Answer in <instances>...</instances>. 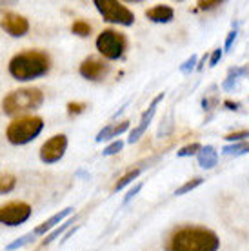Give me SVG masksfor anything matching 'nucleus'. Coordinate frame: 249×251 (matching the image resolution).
<instances>
[{
  "label": "nucleus",
  "instance_id": "1",
  "mask_svg": "<svg viewBox=\"0 0 249 251\" xmlns=\"http://www.w3.org/2000/svg\"><path fill=\"white\" fill-rule=\"evenodd\" d=\"M166 251H218L220 239L209 227L180 226L166 240Z\"/></svg>",
  "mask_w": 249,
  "mask_h": 251
},
{
  "label": "nucleus",
  "instance_id": "2",
  "mask_svg": "<svg viewBox=\"0 0 249 251\" xmlns=\"http://www.w3.org/2000/svg\"><path fill=\"white\" fill-rule=\"evenodd\" d=\"M51 69V58L48 53L38 50H29L17 53L7 64L9 75L19 82H29L46 76Z\"/></svg>",
  "mask_w": 249,
  "mask_h": 251
},
{
  "label": "nucleus",
  "instance_id": "3",
  "mask_svg": "<svg viewBox=\"0 0 249 251\" xmlns=\"http://www.w3.org/2000/svg\"><path fill=\"white\" fill-rule=\"evenodd\" d=\"M44 104V93L38 88H20L4 97L2 100V111L7 117H15V115L25 113V111H33Z\"/></svg>",
  "mask_w": 249,
  "mask_h": 251
},
{
  "label": "nucleus",
  "instance_id": "4",
  "mask_svg": "<svg viewBox=\"0 0 249 251\" xmlns=\"http://www.w3.org/2000/svg\"><path fill=\"white\" fill-rule=\"evenodd\" d=\"M42 129L44 120L40 117H22V119H17L7 126V142L13 146H25L33 142L42 133Z\"/></svg>",
  "mask_w": 249,
  "mask_h": 251
},
{
  "label": "nucleus",
  "instance_id": "5",
  "mask_svg": "<svg viewBox=\"0 0 249 251\" xmlns=\"http://www.w3.org/2000/svg\"><path fill=\"white\" fill-rule=\"evenodd\" d=\"M97 11L102 15V19L109 22V24H119V25H129L135 24V13L129 7H125L122 2L117 0H95L93 2Z\"/></svg>",
  "mask_w": 249,
  "mask_h": 251
},
{
  "label": "nucleus",
  "instance_id": "6",
  "mask_svg": "<svg viewBox=\"0 0 249 251\" xmlns=\"http://www.w3.org/2000/svg\"><path fill=\"white\" fill-rule=\"evenodd\" d=\"M97 50L104 58L107 60H119L124 57V51L127 48V40L122 33L115 31V29H104L97 37Z\"/></svg>",
  "mask_w": 249,
  "mask_h": 251
},
{
  "label": "nucleus",
  "instance_id": "7",
  "mask_svg": "<svg viewBox=\"0 0 249 251\" xmlns=\"http://www.w3.org/2000/svg\"><path fill=\"white\" fill-rule=\"evenodd\" d=\"M29 217H31V206L25 202L13 201L0 206V224H4V226L17 227L27 222Z\"/></svg>",
  "mask_w": 249,
  "mask_h": 251
},
{
  "label": "nucleus",
  "instance_id": "8",
  "mask_svg": "<svg viewBox=\"0 0 249 251\" xmlns=\"http://www.w3.org/2000/svg\"><path fill=\"white\" fill-rule=\"evenodd\" d=\"M66 151H68V137L64 133H60V135L51 137L50 140H46L42 144V148H40V160L44 164H55L66 155Z\"/></svg>",
  "mask_w": 249,
  "mask_h": 251
},
{
  "label": "nucleus",
  "instance_id": "9",
  "mask_svg": "<svg viewBox=\"0 0 249 251\" xmlns=\"http://www.w3.org/2000/svg\"><path fill=\"white\" fill-rule=\"evenodd\" d=\"M109 69H111V66H109L104 58L93 57V55H91V57H87L82 60L80 68H78V73H80V76H84L86 80L99 82L109 73Z\"/></svg>",
  "mask_w": 249,
  "mask_h": 251
},
{
  "label": "nucleus",
  "instance_id": "10",
  "mask_svg": "<svg viewBox=\"0 0 249 251\" xmlns=\"http://www.w3.org/2000/svg\"><path fill=\"white\" fill-rule=\"evenodd\" d=\"M0 27L9 37L20 38L24 37V35H27V31H29V20L25 19V17H22V15H19V13L9 11L0 19Z\"/></svg>",
  "mask_w": 249,
  "mask_h": 251
},
{
  "label": "nucleus",
  "instance_id": "11",
  "mask_svg": "<svg viewBox=\"0 0 249 251\" xmlns=\"http://www.w3.org/2000/svg\"><path fill=\"white\" fill-rule=\"evenodd\" d=\"M164 100V93H158L151 100V104H149V107L146 109L142 113V117H140V122H138L135 127H133V131H131V135H129V142L131 144H135V142H138L140 140V137H142L144 133L148 131V127H149V124L153 122V117H155V113H156V109H158V104Z\"/></svg>",
  "mask_w": 249,
  "mask_h": 251
},
{
  "label": "nucleus",
  "instance_id": "12",
  "mask_svg": "<svg viewBox=\"0 0 249 251\" xmlns=\"http://www.w3.org/2000/svg\"><path fill=\"white\" fill-rule=\"evenodd\" d=\"M73 211H75L73 207H64V209H60L58 213H55L53 217H50L48 220H44L42 224H38V226L33 229V233L38 237V235H44V233L55 229V227H58V224L66 222V219H68V217H71V215H73Z\"/></svg>",
  "mask_w": 249,
  "mask_h": 251
},
{
  "label": "nucleus",
  "instance_id": "13",
  "mask_svg": "<svg viewBox=\"0 0 249 251\" xmlns=\"http://www.w3.org/2000/svg\"><path fill=\"white\" fill-rule=\"evenodd\" d=\"M129 129V120H120V122H111L107 124L106 127H102L99 133H97V142H104V140H111V138L120 137L122 133H125Z\"/></svg>",
  "mask_w": 249,
  "mask_h": 251
},
{
  "label": "nucleus",
  "instance_id": "14",
  "mask_svg": "<svg viewBox=\"0 0 249 251\" xmlns=\"http://www.w3.org/2000/svg\"><path fill=\"white\" fill-rule=\"evenodd\" d=\"M146 17L155 22V24H168L171 22L174 17V11L171 6H166V4H158V6H153L151 9L146 11Z\"/></svg>",
  "mask_w": 249,
  "mask_h": 251
},
{
  "label": "nucleus",
  "instance_id": "15",
  "mask_svg": "<svg viewBox=\"0 0 249 251\" xmlns=\"http://www.w3.org/2000/svg\"><path fill=\"white\" fill-rule=\"evenodd\" d=\"M199 166L204 170H213L218 164V151L213 146H202V150L199 151Z\"/></svg>",
  "mask_w": 249,
  "mask_h": 251
},
{
  "label": "nucleus",
  "instance_id": "16",
  "mask_svg": "<svg viewBox=\"0 0 249 251\" xmlns=\"http://www.w3.org/2000/svg\"><path fill=\"white\" fill-rule=\"evenodd\" d=\"M144 171V166H140V168H133V170H129L127 171V173H125V175H122L119 178V180H117V184H115V191H120V189H124L125 186H127V184H131L133 182V180H137L138 176H140V173H142Z\"/></svg>",
  "mask_w": 249,
  "mask_h": 251
},
{
  "label": "nucleus",
  "instance_id": "17",
  "mask_svg": "<svg viewBox=\"0 0 249 251\" xmlns=\"http://www.w3.org/2000/svg\"><path fill=\"white\" fill-rule=\"evenodd\" d=\"M73 224H75V217H71V219H68V220H66V222H62V224H60V226H58V227H55V229H53V231H51L50 235H48V237H46V239H44L42 246H48V244H51V242H53V240H55V239H58V237H60V235H62V233L66 231V229H68V227H71V226H73Z\"/></svg>",
  "mask_w": 249,
  "mask_h": 251
},
{
  "label": "nucleus",
  "instance_id": "18",
  "mask_svg": "<svg viewBox=\"0 0 249 251\" xmlns=\"http://www.w3.org/2000/svg\"><path fill=\"white\" fill-rule=\"evenodd\" d=\"M35 239H37V235H35L33 231H29V233H25V235H22V237H19L17 240H13V242H9V244L6 246V250H7V251L20 250V248H24V246L31 244V242H33Z\"/></svg>",
  "mask_w": 249,
  "mask_h": 251
},
{
  "label": "nucleus",
  "instance_id": "19",
  "mask_svg": "<svg viewBox=\"0 0 249 251\" xmlns=\"http://www.w3.org/2000/svg\"><path fill=\"white\" fill-rule=\"evenodd\" d=\"M17 186V176L11 175V173H4L0 175V195L11 193Z\"/></svg>",
  "mask_w": 249,
  "mask_h": 251
},
{
  "label": "nucleus",
  "instance_id": "20",
  "mask_svg": "<svg viewBox=\"0 0 249 251\" xmlns=\"http://www.w3.org/2000/svg\"><path fill=\"white\" fill-rule=\"evenodd\" d=\"M71 33L76 35V37L86 38L91 35V25L87 24L86 20H75V22L71 24Z\"/></svg>",
  "mask_w": 249,
  "mask_h": 251
},
{
  "label": "nucleus",
  "instance_id": "21",
  "mask_svg": "<svg viewBox=\"0 0 249 251\" xmlns=\"http://www.w3.org/2000/svg\"><path fill=\"white\" fill-rule=\"evenodd\" d=\"M202 182H204V178H202V176H195V178H191V180H187L186 184H182L180 188L174 191V195H176V197H182V195H186V193H189V191H193L195 188H199Z\"/></svg>",
  "mask_w": 249,
  "mask_h": 251
},
{
  "label": "nucleus",
  "instance_id": "22",
  "mask_svg": "<svg viewBox=\"0 0 249 251\" xmlns=\"http://www.w3.org/2000/svg\"><path fill=\"white\" fill-rule=\"evenodd\" d=\"M222 153H225V155H244V153H249V142H237V144L225 146Z\"/></svg>",
  "mask_w": 249,
  "mask_h": 251
},
{
  "label": "nucleus",
  "instance_id": "23",
  "mask_svg": "<svg viewBox=\"0 0 249 251\" xmlns=\"http://www.w3.org/2000/svg\"><path fill=\"white\" fill-rule=\"evenodd\" d=\"M200 150H202V146H200L199 142H193V144H187L176 151V157H191V155H199Z\"/></svg>",
  "mask_w": 249,
  "mask_h": 251
},
{
  "label": "nucleus",
  "instance_id": "24",
  "mask_svg": "<svg viewBox=\"0 0 249 251\" xmlns=\"http://www.w3.org/2000/svg\"><path fill=\"white\" fill-rule=\"evenodd\" d=\"M122 148H124V142H122V140H115V142H111V144L107 146V148H104L102 155H104V157H111V155H117V153H120V151H122Z\"/></svg>",
  "mask_w": 249,
  "mask_h": 251
},
{
  "label": "nucleus",
  "instance_id": "25",
  "mask_svg": "<svg viewBox=\"0 0 249 251\" xmlns=\"http://www.w3.org/2000/svg\"><path fill=\"white\" fill-rule=\"evenodd\" d=\"M87 104L86 102H69L68 104V113L71 115V117H76V115H80L86 111Z\"/></svg>",
  "mask_w": 249,
  "mask_h": 251
},
{
  "label": "nucleus",
  "instance_id": "26",
  "mask_svg": "<svg viewBox=\"0 0 249 251\" xmlns=\"http://www.w3.org/2000/svg\"><path fill=\"white\" fill-rule=\"evenodd\" d=\"M222 4H224L222 0H200L199 7L204 11H211V9H217L218 6H222Z\"/></svg>",
  "mask_w": 249,
  "mask_h": 251
},
{
  "label": "nucleus",
  "instance_id": "27",
  "mask_svg": "<svg viewBox=\"0 0 249 251\" xmlns=\"http://www.w3.org/2000/svg\"><path fill=\"white\" fill-rule=\"evenodd\" d=\"M249 137V131H235V133H229V135H225V140H229L233 144H237V142H244L246 138Z\"/></svg>",
  "mask_w": 249,
  "mask_h": 251
},
{
  "label": "nucleus",
  "instance_id": "28",
  "mask_svg": "<svg viewBox=\"0 0 249 251\" xmlns=\"http://www.w3.org/2000/svg\"><path fill=\"white\" fill-rule=\"evenodd\" d=\"M197 62H199V57H197V55H191V57L187 58L186 62L180 66V71L182 73H186V75L187 73H191V69L197 68Z\"/></svg>",
  "mask_w": 249,
  "mask_h": 251
},
{
  "label": "nucleus",
  "instance_id": "29",
  "mask_svg": "<svg viewBox=\"0 0 249 251\" xmlns=\"http://www.w3.org/2000/svg\"><path fill=\"white\" fill-rule=\"evenodd\" d=\"M171 127H173V122H171V115H169L168 119L164 120V124H160V127H158V137H166L171 131Z\"/></svg>",
  "mask_w": 249,
  "mask_h": 251
},
{
  "label": "nucleus",
  "instance_id": "30",
  "mask_svg": "<svg viewBox=\"0 0 249 251\" xmlns=\"http://www.w3.org/2000/svg\"><path fill=\"white\" fill-rule=\"evenodd\" d=\"M140 189H142V182L135 184V186H133V188H131L129 191H127V195L124 197V204H129V202L133 201V199H135V197L138 195V191H140Z\"/></svg>",
  "mask_w": 249,
  "mask_h": 251
},
{
  "label": "nucleus",
  "instance_id": "31",
  "mask_svg": "<svg viewBox=\"0 0 249 251\" xmlns=\"http://www.w3.org/2000/svg\"><path fill=\"white\" fill-rule=\"evenodd\" d=\"M248 73H249L248 68H231L227 71V76H231V78H240V76L248 75Z\"/></svg>",
  "mask_w": 249,
  "mask_h": 251
},
{
  "label": "nucleus",
  "instance_id": "32",
  "mask_svg": "<svg viewBox=\"0 0 249 251\" xmlns=\"http://www.w3.org/2000/svg\"><path fill=\"white\" fill-rule=\"evenodd\" d=\"M222 55H224V51L220 50V48L213 51L211 57H209V66H211V68H215V66H217V64L220 62V58H222Z\"/></svg>",
  "mask_w": 249,
  "mask_h": 251
},
{
  "label": "nucleus",
  "instance_id": "33",
  "mask_svg": "<svg viewBox=\"0 0 249 251\" xmlns=\"http://www.w3.org/2000/svg\"><path fill=\"white\" fill-rule=\"evenodd\" d=\"M235 38H237V29H233V31L227 33V38H225V50H229L231 46H233Z\"/></svg>",
  "mask_w": 249,
  "mask_h": 251
},
{
  "label": "nucleus",
  "instance_id": "34",
  "mask_svg": "<svg viewBox=\"0 0 249 251\" xmlns=\"http://www.w3.org/2000/svg\"><path fill=\"white\" fill-rule=\"evenodd\" d=\"M224 106H227V109H233V111H235V109H238V107H240V104H237V102L225 100V102H224Z\"/></svg>",
  "mask_w": 249,
  "mask_h": 251
},
{
  "label": "nucleus",
  "instance_id": "35",
  "mask_svg": "<svg viewBox=\"0 0 249 251\" xmlns=\"http://www.w3.org/2000/svg\"><path fill=\"white\" fill-rule=\"evenodd\" d=\"M78 227H80V226H75V227H73V229H71V231H69V233H66V235H64V239H62V242H66V240H68L69 237H71V235H73V233H75L76 229H78Z\"/></svg>",
  "mask_w": 249,
  "mask_h": 251
}]
</instances>
